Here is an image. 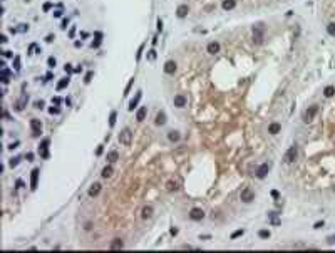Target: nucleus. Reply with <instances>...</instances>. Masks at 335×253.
Returning a JSON list of instances; mask_svg holds the SVG:
<instances>
[{"instance_id": "obj_17", "label": "nucleus", "mask_w": 335, "mask_h": 253, "mask_svg": "<svg viewBox=\"0 0 335 253\" xmlns=\"http://www.w3.org/2000/svg\"><path fill=\"white\" fill-rule=\"evenodd\" d=\"M153 213H154L153 206H144L143 208V211H141V218H143V220H148V218L153 216Z\"/></svg>"}, {"instance_id": "obj_41", "label": "nucleus", "mask_w": 335, "mask_h": 253, "mask_svg": "<svg viewBox=\"0 0 335 253\" xmlns=\"http://www.w3.org/2000/svg\"><path fill=\"white\" fill-rule=\"evenodd\" d=\"M92 76H94V72H87V74H86V77H84V82H86V84H87V82H91Z\"/></svg>"}, {"instance_id": "obj_42", "label": "nucleus", "mask_w": 335, "mask_h": 253, "mask_svg": "<svg viewBox=\"0 0 335 253\" xmlns=\"http://www.w3.org/2000/svg\"><path fill=\"white\" fill-rule=\"evenodd\" d=\"M49 112H50V114H59V112H61V109L57 107V106H55V107H54V106H52V107L49 109Z\"/></svg>"}, {"instance_id": "obj_47", "label": "nucleus", "mask_w": 335, "mask_h": 253, "mask_svg": "<svg viewBox=\"0 0 335 253\" xmlns=\"http://www.w3.org/2000/svg\"><path fill=\"white\" fill-rule=\"evenodd\" d=\"M102 151H104V146H102V144H101V146H97V151H96V154H97V156H101V154H102Z\"/></svg>"}, {"instance_id": "obj_61", "label": "nucleus", "mask_w": 335, "mask_h": 253, "mask_svg": "<svg viewBox=\"0 0 335 253\" xmlns=\"http://www.w3.org/2000/svg\"><path fill=\"white\" fill-rule=\"evenodd\" d=\"M22 186H24V183H22V181L19 179V181H17V188H22Z\"/></svg>"}, {"instance_id": "obj_38", "label": "nucleus", "mask_w": 335, "mask_h": 253, "mask_svg": "<svg viewBox=\"0 0 335 253\" xmlns=\"http://www.w3.org/2000/svg\"><path fill=\"white\" fill-rule=\"evenodd\" d=\"M148 59H149V61H154L156 59V50L154 49H151V50L148 52Z\"/></svg>"}, {"instance_id": "obj_22", "label": "nucleus", "mask_w": 335, "mask_h": 253, "mask_svg": "<svg viewBox=\"0 0 335 253\" xmlns=\"http://www.w3.org/2000/svg\"><path fill=\"white\" fill-rule=\"evenodd\" d=\"M146 116H148V107H139V111L136 114V119H138V121H144Z\"/></svg>"}, {"instance_id": "obj_50", "label": "nucleus", "mask_w": 335, "mask_h": 253, "mask_svg": "<svg viewBox=\"0 0 335 253\" xmlns=\"http://www.w3.org/2000/svg\"><path fill=\"white\" fill-rule=\"evenodd\" d=\"M50 9H52V4H50V2H47V4H45V5H44V10H50Z\"/></svg>"}, {"instance_id": "obj_57", "label": "nucleus", "mask_w": 335, "mask_h": 253, "mask_svg": "<svg viewBox=\"0 0 335 253\" xmlns=\"http://www.w3.org/2000/svg\"><path fill=\"white\" fill-rule=\"evenodd\" d=\"M272 196H273V198H278V196H280V193L277 191V190H273V191H272Z\"/></svg>"}, {"instance_id": "obj_28", "label": "nucleus", "mask_w": 335, "mask_h": 253, "mask_svg": "<svg viewBox=\"0 0 335 253\" xmlns=\"http://www.w3.org/2000/svg\"><path fill=\"white\" fill-rule=\"evenodd\" d=\"M117 158H119V153H117V151H111V153H107V161H109V163L117 161Z\"/></svg>"}, {"instance_id": "obj_46", "label": "nucleus", "mask_w": 335, "mask_h": 253, "mask_svg": "<svg viewBox=\"0 0 335 253\" xmlns=\"http://www.w3.org/2000/svg\"><path fill=\"white\" fill-rule=\"evenodd\" d=\"M19 30H20V32H25V30H29V25H25V24H22V25H19Z\"/></svg>"}, {"instance_id": "obj_59", "label": "nucleus", "mask_w": 335, "mask_h": 253, "mask_svg": "<svg viewBox=\"0 0 335 253\" xmlns=\"http://www.w3.org/2000/svg\"><path fill=\"white\" fill-rule=\"evenodd\" d=\"M15 146H19V141H17V143H14V144H10V146H9V149H14Z\"/></svg>"}, {"instance_id": "obj_5", "label": "nucleus", "mask_w": 335, "mask_h": 253, "mask_svg": "<svg viewBox=\"0 0 335 253\" xmlns=\"http://www.w3.org/2000/svg\"><path fill=\"white\" fill-rule=\"evenodd\" d=\"M317 112H318V106H310V107L305 111V114H303L305 123H310V121L315 117V114H317Z\"/></svg>"}, {"instance_id": "obj_2", "label": "nucleus", "mask_w": 335, "mask_h": 253, "mask_svg": "<svg viewBox=\"0 0 335 253\" xmlns=\"http://www.w3.org/2000/svg\"><path fill=\"white\" fill-rule=\"evenodd\" d=\"M131 141H133V133H131V129H122V133L119 134V143L124 146H129L131 144Z\"/></svg>"}, {"instance_id": "obj_15", "label": "nucleus", "mask_w": 335, "mask_h": 253, "mask_svg": "<svg viewBox=\"0 0 335 253\" xmlns=\"http://www.w3.org/2000/svg\"><path fill=\"white\" fill-rule=\"evenodd\" d=\"M188 12H189V7L188 5H179L178 10H176V15L179 17V19H184V17L188 15Z\"/></svg>"}, {"instance_id": "obj_45", "label": "nucleus", "mask_w": 335, "mask_h": 253, "mask_svg": "<svg viewBox=\"0 0 335 253\" xmlns=\"http://www.w3.org/2000/svg\"><path fill=\"white\" fill-rule=\"evenodd\" d=\"M323 225H325V223H323V220H322V221H317V223H315L313 228H315V230H318V228H322Z\"/></svg>"}, {"instance_id": "obj_12", "label": "nucleus", "mask_w": 335, "mask_h": 253, "mask_svg": "<svg viewBox=\"0 0 335 253\" xmlns=\"http://www.w3.org/2000/svg\"><path fill=\"white\" fill-rule=\"evenodd\" d=\"M141 97H143V92H141V91H138V92H136V96H134V99H131V102H129V107H128L129 111H134V107L139 104Z\"/></svg>"}, {"instance_id": "obj_18", "label": "nucleus", "mask_w": 335, "mask_h": 253, "mask_svg": "<svg viewBox=\"0 0 335 253\" xmlns=\"http://www.w3.org/2000/svg\"><path fill=\"white\" fill-rule=\"evenodd\" d=\"M174 106L176 107H184L186 106V97L183 96V94H178L174 97Z\"/></svg>"}, {"instance_id": "obj_43", "label": "nucleus", "mask_w": 335, "mask_h": 253, "mask_svg": "<svg viewBox=\"0 0 335 253\" xmlns=\"http://www.w3.org/2000/svg\"><path fill=\"white\" fill-rule=\"evenodd\" d=\"M34 106H35V109H42V107H44V101H35V102H34Z\"/></svg>"}, {"instance_id": "obj_60", "label": "nucleus", "mask_w": 335, "mask_h": 253, "mask_svg": "<svg viewBox=\"0 0 335 253\" xmlns=\"http://www.w3.org/2000/svg\"><path fill=\"white\" fill-rule=\"evenodd\" d=\"M200 238H201V240H210L211 236H210V235H203V236H200Z\"/></svg>"}, {"instance_id": "obj_58", "label": "nucleus", "mask_w": 335, "mask_h": 253, "mask_svg": "<svg viewBox=\"0 0 335 253\" xmlns=\"http://www.w3.org/2000/svg\"><path fill=\"white\" fill-rule=\"evenodd\" d=\"M171 235H173V236H174V235H178V228H171Z\"/></svg>"}, {"instance_id": "obj_30", "label": "nucleus", "mask_w": 335, "mask_h": 253, "mask_svg": "<svg viewBox=\"0 0 335 253\" xmlns=\"http://www.w3.org/2000/svg\"><path fill=\"white\" fill-rule=\"evenodd\" d=\"M116 117H117V112H116V111H112V112H111V116H109V126H111V128H114V126H116Z\"/></svg>"}, {"instance_id": "obj_21", "label": "nucleus", "mask_w": 335, "mask_h": 253, "mask_svg": "<svg viewBox=\"0 0 335 253\" xmlns=\"http://www.w3.org/2000/svg\"><path fill=\"white\" fill-rule=\"evenodd\" d=\"M111 250H121V248L124 247V243H122V240H119V238H116V240H112L111 241Z\"/></svg>"}, {"instance_id": "obj_6", "label": "nucleus", "mask_w": 335, "mask_h": 253, "mask_svg": "<svg viewBox=\"0 0 335 253\" xmlns=\"http://www.w3.org/2000/svg\"><path fill=\"white\" fill-rule=\"evenodd\" d=\"M189 218L193 220V221H200V220L205 218V211H203L201 208H193V210L189 211Z\"/></svg>"}, {"instance_id": "obj_10", "label": "nucleus", "mask_w": 335, "mask_h": 253, "mask_svg": "<svg viewBox=\"0 0 335 253\" xmlns=\"http://www.w3.org/2000/svg\"><path fill=\"white\" fill-rule=\"evenodd\" d=\"M253 42H255L256 45H260V44L263 42V29L256 27V29L253 30Z\"/></svg>"}, {"instance_id": "obj_37", "label": "nucleus", "mask_w": 335, "mask_h": 253, "mask_svg": "<svg viewBox=\"0 0 335 253\" xmlns=\"http://www.w3.org/2000/svg\"><path fill=\"white\" fill-rule=\"evenodd\" d=\"M133 82H134V77L133 79H129V84L126 86V91H124V96H128L129 94V91H131V87H133Z\"/></svg>"}, {"instance_id": "obj_55", "label": "nucleus", "mask_w": 335, "mask_h": 253, "mask_svg": "<svg viewBox=\"0 0 335 253\" xmlns=\"http://www.w3.org/2000/svg\"><path fill=\"white\" fill-rule=\"evenodd\" d=\"M61 102V97H52V104H59Z\"/></svg>"}, {"instance_id": "obj_7", "label": "nucleus", "mask_w": 335, "mask_h": 253, "mask_svg": "<svg viewBox=\"0 0 335 253\" xmlns=\"http://www.w3.org/2000/svg\"><path fill=\"white\" fill-rule=\"evenodd\" d=\"M270 168H272V166H270V163H263V164L256 169V178H258V179H263V178L268 174Z\"/></svg>"}, {"instance_id": "obj_25", "label": "nucleus", "mask_w": 335, "mask_h": 253, "mask_svg": "<svg viewBox=\"0 0 335 253\" xmlns=\"http://www.w3.org/2000/svg\"><path fill=\"white\" fill-rule=\"evenodd\" d=\"M179 138H181V136H179V133H178V131H169V133H168V139L173 141V143H178V141H179Z\"/></svg>"}, {"instance_id": "obj_13", "label": "nucleus", "mask_w": 335, "mask_h": 253, "mask_svg": "<svg viewBox=\"0 0 335 253\" xmlns=\"http://www.w3.org/2000/svg\"><path fill=\"white\" fill-rule=\"evenodd\" d=\"M176 67H178V66H176L174 61H168L164 64V72L166 74H174L176 72Z\"/></svg>"}, {"instance_id": "obj_20", "label": "nucleus", "mask_w": 335, "mask_h": 253, "mask_svg": "<svg viewBox=\"0 0 335 253\" xmlns=\"http://www.w3.org/2000/svg\"><path fill=\"white\" fill-rule=\"evenodd\" d=\"M218 52H220V44L218 42L208 44V54H218Z\"/></svg>"}, {"instance_id": "obj_53", "label": "nucleus", "mask_w": 335, "mask_h": 253, "mask_svg": "<svg viewBox=\"0 0 335 253\" xmlns=\"http://www.w3.org/2000/svg\"><path fill=\"white\" fill-rule=\"evenodd\" d=\"M61 7H62V5H61ZM61 15H62V10H61V9L54 12V17H61Z\"/></svg>"}, {"instance_id": "obj_11", "label": "nucleus", "mask_w": 335, "mask_h": 253, "mask_svg": "<svg viewBox=\"0 0 335 253\" xmlns=\"http://www.w3.org/2000/svg\"><path fill=\"white\" fill-rule=\"evenodd\" d=\"M101 183H94V185H91V188H89V196L91 198H96L101 193Z\"/></svg>"}, {"instance_id": "obj_33", "label": "nucleus", "mask_w": 335, "mask_h": 253, "mask_svg": "<svg viewBox=\"0 0 335 253\" xmlns=\"http://www.w3.org/2000/svg\"><path fill=\"white\" fill-rule=\"evenodd\" d=\"M327 32H329L330 35H335V22H330L329 25H327Z\"/></svg>"}, {"instance_id": "obj_23", "label": "nucleus", "mask_w": 335, "mask_h": 253, "mask_svg": "<svg viewBox=\"0 0 335 253\" xmlns=\"http://www.w3.org/2000/svg\"><path fill=\"white\" fill-rule=\"evenodd\" d=\"M236 7V2L235 0H223V9L225 10H233Z\"/></svg>"}, {"instance_id": "obj_36", "label": "nucleus", "mask_w": 335, "mask_h": 253, "mask_svg": "<svg viewBox=\"0 0 335 253\" xmlns=\"http://www.w3.org/2000/svg\"><path fill=\"white\" fill-rule=\"evenodd\" d=\"M173 190H178V183L169 181V183H168V191H173Z\"/></svg>"}, {"instance_id": "obj_40", "label": "nucleus", "mask_w": 335, "mask_h": 253, "mask_svg": "<svg viewBox=\"0 0 335 253\" xmlns=\"http://www.w3.org/2000/svg\"><path fill=\"white\" fill-rule=\"evenodd\" d=\"M19 161H20V158H12V159H10V163H9V164H10L12 168H15V166L19 164Z\"/></svg>"}, {"instance_id": "obj_9", "label": "nucleus", "mask_w": 335, "mask_h": 253, "mask_svg": "<svg viewBox=\"0 0 335 253\" xmlns=\"http://www.w3.org/2000/svg\"><path fill=\"white\" fill-rule=\"evenodd\" d=\"M39 173H40V169L39 168H34L30 173V190H35L37 188V181H39Z\"/></svg>"}, {"instance_id": "obj_3", "label": "nucleus", "mask_w": 335, "mask_h": 253, "mask_svg": "<svg viewBox=\"0 0 335 253\" xmlns=\"http://www.w3.org/2000/svg\"><path fill=\"white\" fill-rule=\"evenodd\" d=\"M30 128H32V136H34V138H39V136L42 134V123L39 119H32Z\"/></svg>"}, {"instance_id": "obj_51", "label": "nucleus", "mask_w": 335, "mask_h": 253, "mask_svg": "<svg viewBox=\"0 0 335 253\" xmlns=\"http://www.w3.org/2000/svg\"><path fill=\"white\" fill-rule=\"evenodd\" d=\"M67 25H69V19H64V20H62V29H66Z\"/></svg>"}, {"instance_id": "obj_1", "label": "nucleus", "mask_w": 335, "mask_h": 253, "mask_svg": "<svg viewBox=\"0 0 335 253\" xmlns=\"http://www.w3.org/2000/svg\"><path fill=\"white\" fill-rule=\"evenodd\" d=\"M297 156H298V149H297V146H292V148H288V151L285 153L283 161L287 163V164H290V163H293V161L297 159Z\"/></svg>"}, {"instance_id": "obj_56", "label": "nucleus", "mask_w": 335, "mask_h": 253, "mask_svg": "<svg viewBox=\"0 0 335 253\" xmlns=\"http://www.w3.org/2000/svg\"><path fill=\"white\" fill-rule=\"evenodd\" d=\"M25 158H27V161H32V159H34V154H32V153H27Z\"/></svg>"}, {"instance_id": "obj_39", "label": "nucleus", "mask_w": 335, "mask_h": 253, "mask_svg": "<svg viewBox=\"0 0 335 253\" xmlns=\"http://www.w3.org/2000/svg\"><path fill=\"white\" fill-rule=\"evenodd\" d=\"M243 233H245V230H236L235 233H231V238L235 240V238H238V236H241Z\"/></svg>"}, {"instance_id": "obj_44", "label": "nucleus", "mask_w": 335, "mask_h": 253, "mask_svg": "<svg viewBox=\"0 0 335 253\" xmlns=\"http://www.w3.org/2000/svg\"><path fill=\"white\" fill-rule=\"evenodd\" d=\"M143 50H144V44L139 47V50H138V56H136V61H139V59H141V54H143Z\"/></svg>"}, {"instance_id": "obj_63", "label": "nucleus", "mask_w": 335, "mask_h": 253, "mask_svg": "<svg viewBox=\"0 0 335 253\" xmlns=\"http://www.w3.org/2000/svg\"><path fill=\"white\" fill-rule=\"evenodd\" d=\"M4 117H5V119H10V116H9V112H7V111H4Z\"/></svg>"}, {"instance_id": "obj_8", "label": "nucleus", "mask_w": 335, "mask_h": 253, "mask_svg": "<svg viewBox=\"0 0 335 253\" xmlns=\"http://www.w3.org/2000/svg\"><path fill=\"white\" fill-rule=\"evenodd\" d=\"M49 143H50L49 139H44L39 146V153H40L42 158H49Z\"/></svg>"}, {"instance_id": "obj_34", "label": "nucleus", "mask_w": 335, "mask_h": 253, "mask_svg": "<svg viewBox=\"0 0 335 253\" xmlns=\"http://www.w3.org/2000/svg\"><path fill=\"white\" fill-rule=\"evenodd\" d=\"M14 69H15V71H20V57L19 56L14 57Z\"/></svg>"}, {"instance_id": "obj_16", "label": "nucleus", "mask_w": 335, "mask_h": 253, "mask_svg": "<svg viewBox=\"0 0 335 253\" xmlns=\"http://www.w3.org/2000/svg\"><path fill=\"white\" fill-rule=\"evenodd\" d=\"M27 101H29V96H27V94H24V96L17 101V104H15V109H17V111H22V109L25 107Z\"/></svg>"}, {"instance_id": "obj_14", "label": "nucleus", "mask_w": 335, "mask_h": 253, "mask_svg": "<svg viewBox=\"0 0 335 253\" xmlns=\"http://www.w3.org/2000/svg\"><path fill=\"white\" fill-rule=\"evenodd\" d=\"M101 42H102V32H96V34H94V40L91 42V47H92V49H97V47L101 45Z\"/></svg>"}, {"instance_id": "obj_4", "label": "nucleus", "mask_w": 335, "mask_h": 253, "mask_svg": "<svg viewBox=\"0 0 335 253\" xmlns=\"http://www.w3.org/2000/svg\"><path fill=\"white\" fill-rule=\"evenodd\" d=\"M240 200H241L243 203H251L253 200H255V193H253V190L245 188V190L241 191V195H240Z\"/></svg>"}, {"instance_id": "obj_27", "label": "nucleus", "mask_w": 335, "mask_h": 253, "mask_svg": "<svg viewBox=\"0 0 335 253\" xmlns=\"http://www.w3.org/2000/svg\"><path fill=\"white\" fill-rule=\"evenodd\" d=\"M112 173H114L112 166H106V168L102 169V173H101V176H102V178H111V176H112Z\"/></svg>"}, {"instance_id": "obj_48", "label": "nucleus", "mask_w": 335, "mask_h": 253, "mask_svg": "<svg viewBox=\"0 0 335 253\" xmlns=\"http://www.w3.org/2000/svg\"><path fill=\"white\" fill-rule=\"evenodd\" d=\"M64 69H66V72H69V74L74 72V71H72V66H71V64H66V67H64Z\"/></svg>"}, {"instance_id": "obj_29", "label": "nucleus", "mask_w": 335, "mask_h": 253, "mask_svg": "<svg viewBox=\"0 0 335 253\" xmlns=\"http://www.w3.org/2000/svg\"><path fill=\"white\" fill-rule=\"evenodd\" d=\"M323 94H325V97H332V96L335 94V87L334 86H327L325 91H323Z\"/></svg>"}, {"instance_id": "obj_32", "label": "nucleus", "mask_w": 335, "mask_h": 253, "mask_svg": "<svg viewBox=\"0 0 335 253\" xmlns=\"http://www.w3.org/2000/svg\"><path fill=\"white\" fill-rule=\"evenodd\" d=\"M270 235H272V233L268 231V230H260V231H258V236H260V238H263V240L270 238Z\"/></svg>"}, {"instance_id": "obj_26", "label": "nucleus", "mask_w": 335, "mask_h": 253, "mask_svg": "<svg viewBox=\"0 0 335 253\" xmlns=\"http://www.w3.org/2000/svg\"><path fill=\"white\" fill-rule=\"evenodd\" d=\"M69 81H71V79H69V77H64V79H61V81L57 82V91H62V89H66L67 86H69Z\"/></svg>"}, {"instance_id": "obj_52", "label": "nucleus", "mask_w": 335, "mask_h": 253, "mask_svg": "<svg viewBox=\"0 0 335 253\" xmlns=\"http://www.w3.org/2000/svg\"><path fill=\"white\" fill-rule=\"evenodd\" d=\"M4 56H5V57H14V52H10V50H5V52H4Z\"/></svg>"}, {"instance_id": "obj_31", "label": "nucleus", "mask_w": 335, "mask_h": 253, "mask_svg": "<svg viewBox=\"0 0 335 253\" xmlns=\"http://www.w3.org/2000/svg\"><path fill=\"white\" fill-rule=\"evenodd\" d=\"M34 50H37V52H39V54H40V47L37 45V44H30V47H29V50H27V54H30V56H32V54H34Z\"/></svg>"}, {"instance_id": "obj_24", "label": "nucleus", "mask_w": 335, "mask_h": 253, "mask_svg": "<svg viewBox=\"0 0 335 253\" xmlns=\"http://www.w3.org/2000/svg\"><path fill=\"white\" fill-rule=\"evenodd\" d=\"M280 129H282V126H280L278 123H273V124H270V128H268V133H270V134H278Z\"/></svg>"}, {"instance_id": "obj_19", "label": "nucleus", "mask_w": 335, "mask_h": 253, "mask_svg": "<svg viewBox=\"0 0 335 253\" xmlns=\"http://www.w3.org/2000/svg\"><path fill=\"white\" fill-rule=\"evenodd\" d=\"M154 124H156V126H163V124H166V114L163 112V111H161V112H158Z\"/></svg>"}, {"instance_id": "obj_64", "label": "nucleus", "mask_w": 335, "mask_h": 253, "mask_svg": "<svg viewBox=\"0 0 335 253\" xmlns=\"http://www.w3.org/2000/svg\"><path fill=\"white\" fill-rule=\"evenodd\" d=\"M52 39H54V35H47L45 40H47V42H52Z\"/></svg>"}, {"instance_id": "obj_54", "label": "nucleus", "mask_w": 335, "mask_h": 253, "mask_svg": "<svg viewBox=\"0 0 335 253\" xmlns=\"http://www.w3.org/2000/svg\"><path fill=\"white\" fill-rule=\"evenodd\" d=\"M161 29H163V20L158 19V30H161Z\"/></svg>"}, {"instance_id": "obj_49", "label": "nucleus", "mask_w": 335, "mask_h": 253, "mask_svg": "<svg viewBox=\"0 0 335 253\" xmlns=\"http://www.w3.org/2000/svg\"><path fill=\"white\" fill-rule=\"evenodd\" d=\"M327 243H329V245H334V243H335V235H334V236H329V238H327Z\"/></svg>"}, {"instance_id": "obj_62", "label": "nucleus", "mask_w": 335, "mask_h": 253, "mask_svg": "<svg viewBox=\"0 0 335 253\" xmlns=\"http://www.w3.org/2000/svg\"><path fill=\"white\" fill-rule=\"evenodd\" d=\"M74 34H76V29H71V32H69V35L74 37Z\"/></svg>"}, {"instance_id": "obj_35", "label": "nucleus", "mask_w": 335, "mask_h": 253, "mask_svg": "<svg viewBox=\"0 0 335 253\" xmlns=\"http://www.w3.org/2000/svg\"><path fill=\"white\" fill-rule=\"evenodd\" d=\"M47 64H49V67H52V69H54V67L57 66V61L54 59V57H49V59H47Z\"/></svg>"}]
</instances>
